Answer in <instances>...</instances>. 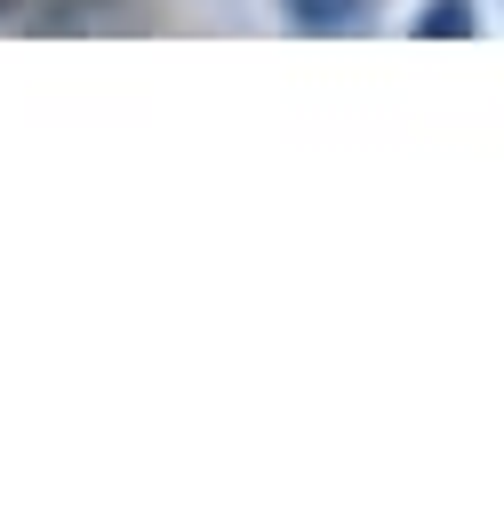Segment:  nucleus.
<instances>
[{"label":"nucleus","mask_w":504,"mask_h":512,"mask_svg":"<svg viewBox=\"0 0 504 512\" xmlns=\"http://www.w3.org/2000/svg\"><path fill=\"white\" fill-rule=\"evenodd\" d=\"M16 8H24V0H0V16H16Z\"/></svg>","instance_id":"obj_4"},{"label":"nucleus","mask_w":504,"mask_h":512,"mask_svg":"<svg viewBox=\"0 0 504 512\" xmlns=\"http://www.w3.org/2000/svg\"><path fill=\"white\" fill-rule=\"evenodd\" d=\"M288 8H296L304 32H344V24L360 16V0H288Z\"/></svg>","instance_id":"obj_3"},{"label":"nucleus","mask_w":504,"mask_h":512,"mask_svg":"<svg viewBox=\"0 0 504 512\" xmlns=\"http://www.w3.org/2000/svg\"><path fill=\"white\" fill-rule=\"evenodd\" d=\"M464 32H480L472 0H424V16H416V40H464Z\"/></svg>","instance_id":"obj_2"},{"label":"nucleus","mask_w":504,"mask_h":512,"mask_svg":"<svg viewBox=\"0 0 504 512\" xmlns=\"http://www.w3.org/2000/svg\"><path fill=\"white\" fill-rule=\"evenodd\" d=\"M32 32H112L136 16V0H24Z\"/></svg>","instance_id":"obj_1"}]
</instances>
